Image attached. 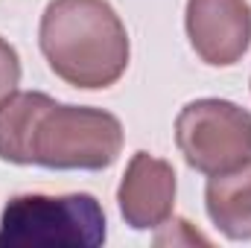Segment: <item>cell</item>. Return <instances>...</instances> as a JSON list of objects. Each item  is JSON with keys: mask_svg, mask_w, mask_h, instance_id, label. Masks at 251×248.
<instances>
[{"mask_svg": "<svg viewBox=\"0 0 251 248\" xmlns=\"http://www.w3.org/2000/svg\"><path fill=\"white\" fill-rule=\"evenodd\" d=\"M18 82H21L18 53H15V47L6 38H0V102L18 91Z\"/></svg>", "mask_w": 251, "mask_h": 248, "instance_id": "ba28073f", "label": "cell"}, {"mask_svg": "<svg viewBox=\"0 0 251 248\" xmlns=\"http://www.w3.org/2000/svg\"><path fill=\"white\" fill-rule=\"evenodd\" d=\"M123 149L114 114L59 105L41 91H15L0 102V161L47 170H105Z\"/></svg>", "mask_w": 251, "mask_h": 248, "instance_id": "6da1fadb", "label": "cell"}, {"mask_svg": "<svg viewBox=\"0 0 251 248\" xmlns=\"http://www.w3.org/2000/svg\"><path fill=\"white\" fill-rule=\"evenodd\" d=\"M176 143L196 173L237 170L251 161V114L228 99H196L176 117Z\"/></svg>", "mask_w": 251, "mask_h": 248, "instance_id": "277c9868", "label": "cell"}, {"mask_svg": "<svg viewBox=\"0 0 251 248\" xmlns=\"http://www.w3.org/2000/svg\"><path fill=\"white\" fill-rule=\"evenodd\" d=\"M187 38L201 62L237 64L251 47L249 0H187Z\"/></svg>", "mask_w": 251, "mask_h": 248, "instance_id": "5b68a950", "label": "cell"}, {"mask_svg": "<svg viewBox=\"0 0 251 248\" xmlns=\"http://www.w3.org/2000/svg\"><path fill=\"white\" fill-rule=\"evenodd\" d=\"M120 213L134 231L161 228L176 207V170L173 164L152 158L149 152H134L117 190Z\"/></svg>", "mask_w": 251, "mask_h": 248, "instance_id": "8992f818", "label": "cell"}, {"mask_svg": "<svg viewBox=\"0 0 251 248\" xmlns=\"http://www.w3.org/2000/svg\"><path fill=\"white\" fill-rule=\"evenodd\" d=\"M210 222L228 240H251V161L210 175L204 190Z\"/></svg>", "mask_w": 251, "mask_h": 248, "instance_id": "52a82bcc", "label": "cell"}, {"mask_svg": "<svg viewBox=\"0 0 251 248\" xmlns=\"http://www.w3.org/2000/svg\"><path fill=\"white\" fill-rule=\"evenodd\" d=\"M38 44L50 70L73 88H108L128 67V32L108 0H50Z\"/></svg>", "mask_w": 251, "mask_h": 248, "instance_id": "7a4b0ae2", "label": "cell"}, {"mask_svg": "<svg viewBox=\"0 0 251 248\" xmlns=\"http://www.w3.org/2000/svg\"><path fill=\"white\" fill-rule=\"evenodd\" d=\"M105 243V210L88 193L15 196L0 216V248H97Z\"/></svg>", "mask_w": 251, "mask_h": 248, "instance_id": "3957f363", "label": "cell"}]
</instances>
